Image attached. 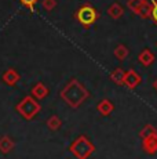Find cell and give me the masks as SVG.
I'll return each mask as SVG.
<instances>
[{
    "instance_id": "cell-16",
    "label": "cell",
    "mask_w": 157,
    "mask_h": 159,
    "mask_svg": "<svg viewBox=\"0 0 157 159\" xmlns=\"http://www.w3.org/2000/svg\"><path fill=\"white\" fill-rule=\"evenodd\" d=\"M145 3H146V0H128L127 2V7H128V10H131L134 14L138 15Z\"/></svg>"
},
{
    "instance_id": "cell-6",
    "label": "cell",
    "mask_w": 157,
    "mask_h": 159,
    "mask_svg": "<svg viewBox=\"0 0 157 159\" xmlns=\"http://www.w3.org/2000/svg\"><path fill=\"white\" fill-rule=\"evenodd\" d=\"M48 94H50V89H48L44 83H41V82L36 83L35 86L32 87V90H31V96L33 97V98H36V100L46 98Z\"/></svg>"
},
{
    "instance_id": "cell-9",
    "label": "cell",
    "mask_w": 157,
    "mask_h": 159,
    "mask_svg": "<svg viewBox=\"0 0 157 159\" xmlns=\"http://www.w3.org/2000/svg\"><path fill=\"white\" fill-rule=\"evenodd\" d=\"M96 109H98V112L102 116H109L112 112L114 111V105H113V102H110L108 98H104L102 101L98 102V105H96Z\"/></svg>"
},
{
    "instance_id": "cell-14",
    "label": "cell",
    "mask_w": 157,
    "mask_h": 159,
    "mask_svg": "<svg viewBox=\"0 0 157 159\" xmlns=\"http://www.w3.org/2000/svg\"><path fill=\"white\" fill-rule=\"evenodd\" d=\"M47 127L51 131H58L62 127V120L57 115H51L50 118L47 119Z\"/></svg>"
},
{
    "instance_id": "cell-15",
    "label": "cell",
    "mask_w": 157,
    "mask_h": 159,
    "mask_svg": "<svg viewBox=\"0 0 157 159\" xmlns=\"http://www.w3.org/2000/svg\"><path fill=\"white\" fill-rule=\"evenodd\" d=\"M124 76H125V71L123 68H116L113 72L110 73V80H113L116 84H123L124 82Z\"/></svg>"
},
{
    "instance_id": "cell-21",
    "label": "cell",
    "mask_w": 157,
    "mask_h": 159,
    "mask_svg": "<svg viewBox=\"0 0 157 159\" xmlns=\"http://www.w3.org/2000/svg\"><path fill=\"white\" fill-rule=\"evenodd\" d=\"M152 18L157 25V0H152Z\"/></svg>"
},
{
    "instance_id": "cell-8",
    "label": "cell",
    "mask_w": 157,
    "mask_h": 159,
    "mask_svg": "<svg viewBox=\"0 0 157 159\" xmlns=\"http://www.w3.org/2000/svg\"><path fill=\"white\" fill-rule=\"evenodd\" d=\"M142 148L146 154L153 155L157 152V134H153L150 137H146L143 139V144H142Z\"/></svg>"
},
{
    "instance_id": "cell-13",
    "label": "cell",
    "mask_w": 157,
    "mask_h": 159,
    "mask_svg": "<svg viewBox=\"0 0 157 159\" xmlns=\"http://www.w3.org/2000/svg\"><path fill=\"white\" fill-rule=\"evenodd\" d=\"M113 54H114V57H116L119 61H124L125 58L128 57L129 50H128V47H127L125 44H117L116 47H114Z\"/></svg>"
},
{
    "instance_id": "cell-11",
    "label": "cell",
    "mask_w": 157,
    "mask_h": 159,
    "mask_svg": "<svg viewBox=\"0 0 157 159\" xmlns=\"http://www.w3.org/2000/svg\"><path fill=\"white\" fill-rule=\"evenodd\" d=\"M138 61L145 66H150L155 61V54L150 48H145V50L141 51V54L138 56Z\"/></svg>"
},
{
    "instance_id": "cell-7",
    "label": "cell",
    "mask_w": 157,
    "mask_h": 159,
    "mask_svg": "<svg viewBox=\"0 0 157 159\" xmlns=\"http://www.w3.org/2000/svg\"><path fill=\"white\" fill-rule=\"evenodd\" d=\"M19 79H21V75L14 68L7 69L2 76V80L6 84H8V86H15L18 82H19Z\"/></svg>"
},
{
    "instance_id": "cell-4",
    "label": "cell",
    "mask_w": 157,
    "mask_h": 159,
    "mask_svg": "<svg viewBox=\"0 0 157 159\" xmlns=\"http://www.w3.org/2000/svg\"><path fill=\"white\" fill-rule=\"evenodd\" d=\"M15 109L23 119H26V120H32V119L40 112L41 107L32 96H26L22 101H19L17 104Z\"/></svg>"
},
{
    "instance_id": "cell-3",
    "label": "cell",
    "mask_w": 157,
    "mask_h": 159,
    "mask_svg": "<svg viewBox=\"0 0 157 159\" xmlns=\"http://www.w3.org/2000/svg\"><path fill=\"white\" fill-rule=\"evenodd\" d=\"M98 17L99 14L96 11V8L90 4V3L80 6L76 10V13H74L76 21H78V24H81L84 28H90L91 25H94L95 21L98 20Z\"/></svg>"
},
{
    "instance_id": "cell-18",
    "label": "cell",
    "mask_w": 157,
    "mask_h": 159,
    "mask_svg": "<svg viewBox=\"0 0 157 159\" xmlns=\"http://www.w3.org/2000/svg\"><path fill=\"white\" fill-rule=\"evenodd\" d=\"M153 134H157V129L153 127L152 125H146V126L141 130L139 136L142 137V139H146V137H150V136H153Z\"/></svg>"
},
{
    "instance_id": "cell-22",
    "label": "cell",
    "mask_w": 157,
    "mask_h": 159,
    "mask_svg": "<svg viewBox=\"0 0 157 159\" xmlns=\"http://www.w3.org/2000/svg\"><path fill=\"white\" fill-rule=\"evenodd\" d=\"M153 89H155V90L157 91V79L155 80V83H153Z\"/></svg>"
},
{
    "instance_id": "cell-17",
    "label": "cell",
    "mask_w": 157,
    "mask_h": 159,
    "mask_svg": "<svg viewBox=\"0 0 157 159\" xmlns=\"http://www.w3.org/2000/svg\"><path fill=\"white\" fill-rule=\"evenodd\" d=\"M138 15L142 17V18H150L152 17V3H149L146 0V3L142 6V8H141V11H139Z\"/></svg>"
},
{
    "instance_id": "cell-1",
    "label": "cell",
    "mask_w": 157,
    "mask_h": 159,
    "mask_svg": "<svg viewBox=\"0 0 157 159\" xmlns=\"http://www.w3.org/2000/svg\"><path fill=\"white\" fill-rule=\"evenodd\" d=\"M63 102L68 104L70 108L77 109L87 98L90 97V91L84 87V84L81 82H78L77 79H72L68 84L61 90L59 93Z\"/></svg>"
},
{
    "instance_id": "cell-20",
    "label": "cell",
    "mask_w": 157,
    "mask_h": 159,
    "mask_svg": "<svg viewBox=\"0 0 157 159\" xmlns=\"http://www.w3.org/2000/svg\"><path fill=\"white\" fill-rule=\"evenodd\" d=\"M19 2H21V4L26 6L31 11H35V6L37 3V0H19Z\"/></svg>"
},
{
    "instance_id": "cell-2",
    "label": "cell",
    "mask_w": 157,
    "mask_h": 159,
    "mask_svg": "<svg viewBox=\"0 0 157 159\" xmlns=\"http://www.w3.org/2000/svg\"><path fill=\"white\" fill-rule=\"evenodd\" d=\"M69 151L77 159H88L95 152V145L86 136H78L70 144Z\"/></svg>"
},
{
    "instance_id": "cell-19",
    "label": "cell",
    "mask_w": 157,
    "mask_h": 159,
    "mask_svg": "<svg viewBox=\"0 0 157 159\" xmlns=\"http://www.w3.org/2000/svg\"><path fill=\"white\" fill-rule=\"evenodd\" d=\"M41 7L46 11H53L57 7V0H41Z\"/></svg>"
},
{
    "instance_id": "cell-5",
    "label": "cell",
    "mask_w": 157,
    "mask_h": 159,
    "mask_svg": "<svg viewBox=\"0 0 157 159\" xmlns=\"http://www.w3.org/2000/svg\"><path fill=\"white\" fill-rule=\"evenodd\" d=\"M142 79L139 76V73L135 72L134 69H129V71H125V76H124V82H123V84H124L125 87H128L129 90H134L135 87H138L141 84Z\"/></svg>"
},
{
    "instance_id": "cell-10",
    "label": "cell",
    "mask_w": 157,
    "mask_h": 159,
    "mask_svg": "<svg viewBox=\"0 0 157 159\" xmlns=\"http://www.w3.org/2000/svg\"><path fill=\"white\" fill-rule=\"evenodd\" d=\"M106 13L113 20H119V18H121L124 15V8H123V6L120 3H112L109 7H108Z\"/></svg>"
},
{
    "instance_id": "cell-12",
    "label": "cell",
    "mask_w": 157,
    "mask_h": 159,
    "mask_svg": "<svg viewBox=\"0 0 157 159\" xmlns=\"http://www.w3.org/2000/svg\"><path fill=\"white\" fill-rule=\"evenodd\" d=\"M14 148V141L8 136H4L0 139V152L2 154H8L11 149Z\"/></svg>"
}]
</instances>
